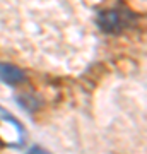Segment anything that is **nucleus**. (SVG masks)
Listing matches in <instances>:
<instances>
[{"instance_id": "nucleus-1", "label": "nucleus", "mask_w": 147, "mask_h": 154, "mask_svg": "<svg viewBox=\"0 0 147 154\" xmlns=\"http://www.w3.org/2000/svg\"><path fill=\"white\" fill-rule=\"evenodd\" d=\"M0 140L4 146H21L24 140V130L11 115H0Z\"/></svg>"}, {"instance_id": "nucleus-2", "label": "nucleus", "mask_w": 147, "mask_h": 154, "mask_svg": "<svg viewBox=\"0 0 147 154\" xmlns=\"http://www.w3.org/2000/svg\"><path fill=\"white\" fill-rule=\"evenodd\" d=\"M98 24L104 33L118 34L127 28V24H128V14L116 11V9H113V11H103V12H99V16H98Z\"/></svg>"}, {"instance_id": "nucleus-3", "label": "nucleus", "mask_w": 147, "mask_h": 154, "mask_svg": "<svg viewBox=\"0 0 147 154\" xmlns=\"http://www.w3.org/2000/svg\"><path fill=\"white\" fill-rule=\"evenodd\" d=\"M0 81L9 86H17L26 81V74L22 69L12 63H0Z\"/></svg>"}, {"instance_id": "nucleus-4", "label": "nucleus", "mask_w": 147, "mask_h": 154, "mask_svg": "<svg viewBox=\"0 0 147 154\" xmlns=\"http://www.w3.org/2000/svg\"><path fill=\"white\" fill-rule=\"evenodd\" d=\"M26 154H50L46 149H43V147H39V146H34V147H31L29 151H27Z\"/></svg>"}]
</instances>
